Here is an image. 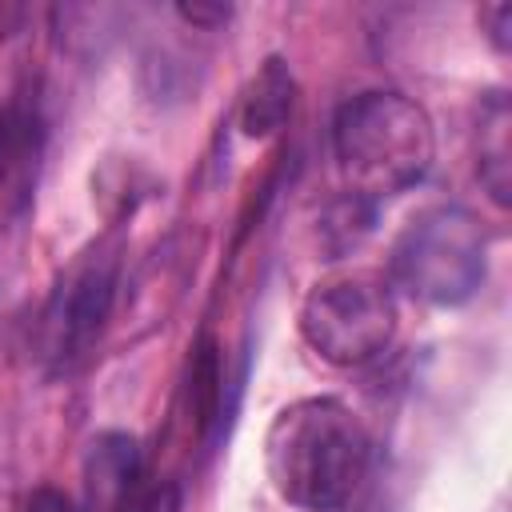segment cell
<instances>
[{
    "mask_svg": "<svg viewBox=\"0 0 512 512\" xmlns=\"http://www.w3.org/2000/svg\"><path fill=\"white\" fill-rule=\"evenodd\" d=\"M376 444L336 396H304L276 412L264 436L272 488L304 512H352L368 492Z\"/></svg>",
    "mask_w": 512,
    "mask_h": 512,
    "instance_id": "cell-1",
    "label": "cell"
},
{
    "mask_svg": "<svg viewBox=\"0 0 512 512\" xmlns=\"http://www.w3.org/2000/svg\"><path fill=\"white\" fill-rule=\"evenodd\" d=\"M332 156L352 196L380 200L420 184L436 160L428 112L404 92H360L332 120Z\"/></svg>",
    "mask_w": 512,
    "mask_h": 512,
    "instance_id": "cell-2",
    "label": "cell"
},
{
    "mask_svg": "<svg viewBox=\"0 0 512 512\" xmlns=\"http://www.w3.org/2000/svg\"><path fill=\"white\" fill-rule=\"evenodd\" d=\"M488 272V244L480 220L460 204L420 212L392 244L388 284L436 308H456L476 296Z\"/></svg>",
    "mask_w": 512,
    "mask_h": 512,
    "instance_id": "cell-3",
    "label": "cell"
},
{
    "mask_svg": "<svg viewBox=\"0 0 512 512\" xmlns=\"http://www.w3.org/2000/svg\"><path fill=\"white\" fill-rule=\"evenodd\" d=\"M300 336L336 364L360 368L376 360L396 336V292L376 272H348L316 284L300 308Z\"/></svg>",
    "mask_w": 512,
    "mask_h": 512,
    "instance_id": "cell-4",
    "label": "cell"
},
{
    "mask_svg": "<svg viewBox=\"0 0 512 512\" xmlns=\"http://www.w3.org/2000/svg\"><path fill=\"white\" fill-rule=\"evenodd\" d=\"M116 268H120L116 248L100 244V248L84 252L72 264V272L60 280V288L44 312V352L52 356L56 368H68L96 344V336L112 312Z\"/></svg>",
    "mask_w": 512,
    "mask_h": 512,
    "instance_id": "cell-5",
    "label": "cell"
},
{
    "mask_svg": "<svg viewBox=\"0 0 512 512\" xmlns=\"http://www.w3.org/2000/svg\"><path fill=\"white\" fill-rule=\"evenodd\" d=\"M92 512H120L140 476V448L128 432H100L84 460Z\"/></svg>",
    "mask_w": 512,
    "mask_h": 512,
    "instance_id": "cell-6",
    "label": "cell"
},
{
    "mask_svg": "<svg viewBox=\"0 0 512 512\" xmlns=\"http://www.w3.org/2000/svg\"><path fill=\"white\" fill-rule=\"evenodd\" d=\"M508 100L492 96L480 108V180L488 196L504 208L512 200V148H508Z\"/></svg>",
    "mask_w": 512,
    "mask_h": 512,
    "instance_id": "cell-7",
    "label": "cell"
},
{
    "mask_svg": "<svg viewBox=\"0 0 512 512\" xmlns=\"http://www.w3.org/2000/svg\"><path fill=\"white\" fill-rule=\"evenodd\" d=\"M292 108V80L280 68V60H268V68L256 76L248 100H244V132L248 136H268Z\"/></svg>",
    "mask_w": 512,
    "mask_h": 512,
    "instance_id": "cell-8",
    "label": "cell"
},
{
    "mask_svg": "<svg viewBox=\"0 0 512 512\" xmlns=\"http://www.w3.org/2000/svg\"><path fill=\"white\" fill-rule=\"evenodd\" d=\"M20 148H24V124L12 108H0V180H8Z\"/></svg>",
    "mask_w": 512,
    "mask_h": 512,
    "instance_id": "cell-9",
    "label": "cell"
},
{
    "mask_svg": "<svg viewBox=\"0 0 512 512\" xmlns=\"http://www.w3.org/2000/svg\"><path fill=\"white\" fill-rule=\"evenodd\" d=\"M24 512H80V508H76L72 496H64L60 488H36V492H28V500H24Z\"/></svg>",
    "mask_w": 512,
    "mask_h": 512,
    "instance_id": "cell-10",
    "label": "cell"
},
{
    "mask_svg": "<svg viewBox=\"0 0 512 512\" xmlns=\"http://www.w3.org/2000/svg\"><path fill=\"white\" fill-rule=\"evenodd\" d=\"M480 20H488L492 24V44L500 48V52H508V28H512V4H496V8H488Z\"/></svg>",
    "mask_w": 512,
    "mask_h": 512,
    "instance_id": "cell-11",
    "label": "cell"
},
{
    "mask_svg": "<svg viewBox=\"0 0 512 512\" xmlns=\"http://www.w3.org/2000/svg\"><path fill=\"white\" fill-rule=\"evenodd\" d=\"M176 12L184 20H192V24H224L232 16V8H220V4H212V8L208 4H180Z\"/></svg>",
    "mask_w": 512,
    "mask_h": 512,
    "instance_id": "cell-12",
    "label": "cell"
}]
</instances>
